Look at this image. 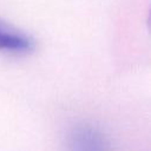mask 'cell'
<instances>
[{
	"instance_id": "cell-2",
	"label": "cell",
	"mask_w": 151,
	"mask_h": 151,
	"mask_svg": "<svg viewBox=\"0 0 151 151\" xmlns=\"http://www.w3.org/2000/svg\"><path fill=\"white\" fill-rule=\"evenodd\" d=\"M34 48V41L26 34L0 22V51L11 53H28Z\"/></svg>"
},
{
	"instance_id": "cell-1",
	"label": "cell",
	"mask_w": 151,
	"mask_h": 151,
	"mask_svg": "<svg viewBox=\"0 0 151 151\" xmlns=\"http://www.w3.org/2000/svg\"><path fill=\"white\" fill-rule=\"evenodd\" d=\"M66 151H111V146L106 137L96 127L79 125L67 134Z\"/></svg>"
}]
</instances>
